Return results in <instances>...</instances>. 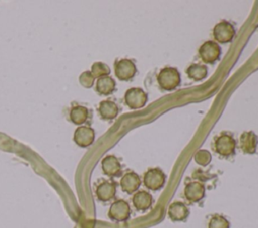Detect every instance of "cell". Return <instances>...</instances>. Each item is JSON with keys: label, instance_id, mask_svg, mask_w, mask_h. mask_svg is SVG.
I'll list each match as a JSON object with an SVG mask.
<instances>
[{"label": "cell", "instance_id": "6da1fadb", "mask_svg": "<svg viewBox=\"0 0 258 228\" xmlns=\"http://www.w3.org/2000/svg\"><path fill=\"white\" fill-rule=\"evenodd\" d=\"M157 82L164 90H173L180 84V74L174 67H164L157 75Z\"/></svg>", "mask_w": 258, "mask_h": 228}, {"label": "cell", "instance_id": "7a4b0ae2", "mask_svg": "<svg viewBox=\"0 0 258 228\" xmlns=\"http://www.w3.org/2000/svg\"><path fill=\"white\" fill-rule=\"evenodd\" d=\"M124 99L129 108L138 109L146 104L147 94L143 89L139 87H132L125 92Z\"/></svg>", "mask_w": 258, "mask_h": 228}, {"label": "cell", "instance_id": "3957f363", "mask_svg": "<svg viewBox=\"0 0 258 228\" xmlns=\"http://www.w3.org/2000/svg\"><path fill=\"white\" fill-rule=\"evenodd\" d=\"M215 150L223 157H230L235 153L236 141L229 134H222L215 140Z\"/></svg>", "mask_w": 258, "mask_h": 228}, {"label": "cell", "instance_id": "277c9868", "mask_svg": "<svg viewBox=\"0 0 258 228\" xmlns=\"http://www.w3.org/2000/svg\"><path fill=\"white\" fill-rule=\"evenodd\" d=\"M165 179H166V177L160 169L153 168V169H149L147 172H145L144 177H143V183L146 188L156 191L163 187V185L165 183Z\"/></svg>", "mask_w": 258, "mask_h": 228}, {"label": "cell", "instance_id": "5b68a950", "mask_svg": "<svg viewBox=\"0 0 258 228\" xmlns=\"http://www.w3.org/2000/svg\"><path fill=\"white\" fill-rule=\"evenodd\" d=\"M213 35L218 42L228 43L231 42L235 36V28L230 22L224 20L215 25Z\"/></svg>", "mask_w": 258, "mask_h": 228}, {"label": "cell", "instance_id": "8992f818", "mask_svg": "<svg viewBox=\"0 0 258 228\" xmlns=\"http://www.w3.org/2000/svg\"><path fill=\"white\" fill-rule=\"evenodd\" d=\"M199 55L204 62L214 63L219 59L221 55V47L218 43L212 40L206 41L201 45L199 49Z\"/></svg>", "mask_w": 258, "mask_h": 228}, {"label": "cell", "instance_id": "52a82bcc", "mask_svg": "<svg viewBox=\"0 0 258 228\" xmlns=\"http://www.w3.org/2000/svg\"><path fill=\"white\" fill-rule=\"evenodd\" d=\"M131 209L129 204L124 200L115 201L109 209V217L114 221H126L130 217Z\"/></svg>", "mask_w": 258, "mask_h": 228}, {"label": "cell", "instance_id": "ba28073f", "mask_svg": "<svg viewBox=\"0 0 258 228\" xmlns=\"http://www.w3.org/2000/svg\"><path fill=\"white\" fill-rule=\"evenodd\" d=\"M136 73V66L130 59L123 58L115 63V74L120 80H130Z\"/></svg>", "mask_w": 258, "mask_h": 228}, {"label": "cell", "instance_id": "9c48e42d", "mask_svg": "<svg viewBox=\"0 0 258 228\" xmlns=\"http://www.w3.org/2000/svg\"><path fill=\"white\" fill-rule=\"evenodd\" d=\"M95 140V131L91 127L80 126L76 129L74 134L75 143L83 148L89 147Z\"/></svg>", "mask_w": 258, "mask_h": 228}, {"label": "cell", "instance_id": "30bf717a", "mask_svg": "<svg viewBox=\"0 0 258 228\" xmlns=\"http://www.w3.org/2000/svg\"><path fill=\"white\" fill-rule=\"evenodd\" d=\"M205 187L200 182H190L184 188V196L190 203H197L205 197Z\"/></svg>", "mask_w": 258, "mask_h": 228}, {"label": "cell", "instance_id": "8fae6325", "mask_svg": "<svg viewBox=\"0 0 258 228\" xmlns=\"http://www.w3.org/2000/svg\"><path fill=\"white\" fill-rule=\"evenodd\" d=\"M121 188L124 192L128 194H132L138 190L141 185L140 177L135 172H128L126 173L120 181Z\"/></svg>", "mask_w": 258, "mask_h": 228}, {"label": "cell", "instance_id": "7c38bea8", "mask_svg": "<svg viewBox=\"0 0 258 228\" xmlns=\"http://www.w3.org/2000/svg\"><path fill=\"white\" fill-rule=\"evenodd\" d=\"M116 184L112 181H104L98 185L96 189V195L100 201L107 202L115 197Z\"/></svg>", "mask_w": 258, "mask_h": 228}, {"label": "cell", "instance_id": "4fadbf2b", "mask_svg": "<svg viewBox=\"0 0 258 228\" xmlns=\"http://www.w3.org/2000/svg\"><path fill=\"white\" fill-rule=\"evenodd\" d=\"M102 170L107 176L115 177L121 173V164L115 156L109 155L102 160Z\"/></svg>", "mask_w": 258, "mask_h": 228}, {"label": "cell", "instance_id": "5bb4252c", "mask_svg": "<svg viewBox=\"0 0 258 228\" xmlns=\"http://www.w3.org/2000/svg\"><path fill=\"white\" fill-rule=\"evenodd\" d=\"M189 214L188 208L182 202H173L168 207V216L172 221H183Z\"/></svg>", "mask_w": 258, "mask_h": 228}, {"label": "cell", "instance_id": "9a60e30c", "mask_svg": "<svg viewBox=\"0 0 258 228\" xmlns=\"http://www.w3.org/2000/svg\"><path fill=\"white\" fill-rule=\"evenodd\" d=\"M257 136L253 132H244L240 137V148L246 154H253L256 152Z\"/></svg>", "mask_w": 258, "mask_h": 228}, {"label": "cell", "instance_id": "2e32d148", "mask_svg": "<svg viewBox=\"0 0 258 228\" xmlns=\"http://www.w3.org/2000/svg\"><path fill=\"white\" fill-rule=\"evenodd\" d=\"M98 111L104 120H113L119 112L118 105L112 100H103L99 104Z\"/></svg>", "mask_w": 258, "mask_h": 228}, {"label": "cell", "instance_id": "e0dca14e", "mask_svg": "<svg viewBox=\"0 0 258 228\" xmlns=\"http://www.w3.org/2000/svg\"><path fill=\"white\" fill-rule=\"evenodd\" d=\"M132 202L137 210L145 211L152 205V196L146 191H139L133 196Z\"/></svg>", "mask_w": 258, "mask_h": 228}, {"label": "cell", "instance_id": "ac0fdd59", "mask_svg": "<svg viewBox=\"0 0 258 228\" xmlns=\"http://www.w3.org/2000/svg\"><path fill=\"white\" fill-rule=\"evenodd\" d=\"M115 87H116V82L110 76L100 77L98 78L96 83V90L100 94H104V95L111 94L115 90Z\"/></svg>", "mask_w": 258, "mask_h": 228}, {"label": "cell", "instance_id": "d6986e66", "mask_svg": "<svg viewBox=\"0 0 258 228\" xmlns=\"http://www.w3.org/2000/svg\"><path fill=\"white\" fill-rule=\"evenodd\" d=\"M88 109L82 105H76L70 110V119L76 125L84 124L88 119Z\"/></svg>", "mask_w": 258, "mask_h": 228}, {"label": "cell", "instance_id": "ffe728a7", "mask_svg": "<svg viewBox=\"0 0 258 228\" xmlns=\"http://www.w3.org/2000/svg\"><path fill=\"white\" fill-rule=\"evenodd\" d=\"M186 73H187L188 77H190L191 79H194L196 81H199V80L204 79L207 76L208 68L205 65L195 63V64H191L190 66L187 67Z\"/></svg>", "mask_w": 258, "mask_h": 228}, {"label": "cell", "instance_id": "44dd1931", "mask_svg": "<svg viewBox=\"0 0 258 228\" xmlns=\"http://www.w3.org/2000/svg\"><path fill=\"white\" fill-rule=\"evenodd\" d=\"M91 73L94 77H103L108 76L110 73V68L107 64L103 62H95L91 67Z\"/></svg>", "mask_w": 258, "mask_h": 228}, {"label": "cell", "instance_id": "7402d4cb", "mask_svg": "<svg viewBox=\"0 0 258 228\" xmlns=\"http://www.w3.org/2000/svg\"><path fill=\"white\" fill-rule=\"evenodd\" d=\"M209 228H230L229 221L222 215H214L209 222Z\"/></svg>", "mask_w": 258, "mask_h": 228}, {"label": "cell", "instance_id": "603a6c76", "mask_svg": "<svg viewBox=\"0 0 258 228\" xmlns=\"http://www.w3.org/2000/svg\"><path fill=\"white\" fill-rule=\"evenodd\" d=\"M212 160V156L207 150H200L195 155V161L202 166H207Z\"/></svg>", "mask_w": 258, "mask_h": 228}, {"label": "cell", "instance_id": "cb8c5ba5", "mask_svg": "<svg viewBox=\"0 0 258 228\" xmlns=\"http://www.w3.org/2000/svg\"><path fill=\"white\" fill-rule=\"evenodd\" d=\"M94 80L95 77L93 76V74L91 73V71H84L80 77H79V81L80 83L84 86V87H91L94 84Z\"/></svg>", "mask_w": 258, "mask_h": 228}]
</instances>
